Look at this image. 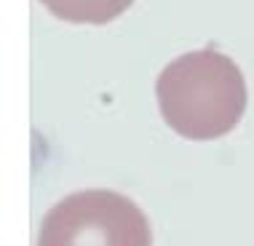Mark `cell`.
I'll use <instances>...</instances> for the list:
<instances>
[{"label": "cell", "mask_w": 254, "mask_h": 246, "mask_svg": "<svg viewBox=\"0 0 254 246\" xmlns=\"http://www.w3.org/2000/svg\"><path fill=\"white\" fill-rule=\"evenodd\" d=\"M163 121L185 139H217L238 126L246 110V83L238 64L214 49L169 62L155 80Z\"/></svg>", "instance_id": "cell-1"}, {"label": "cell", "mask_w": 254, "mask_h": 246, "mask_svg": "<svg viewBox=\"0 0 254 246\" xmlns=\"http://www.w3.org/2000/svg\"><path fill=\"white\" fill-rule=\"evenodd\" d=\"M38 246H153L147 217L115 190H80L43 217Z\"/></svg>", "instance_id": "cell-2"}, {"label": "cell", "mask_w": 254, "mask_h": 246, "mask_svg": "<svg viewBox=\"0 0 254 246\" xmlns=\"http://www.w3.org/2000/svg\"><path fill=\"white\" fill-rule=\"evenodd\" d=\"M54 16L72 24H107L118 19L134 0H40Z\"/></svg>", "instance_id": "cell-3"}]
</instances>
